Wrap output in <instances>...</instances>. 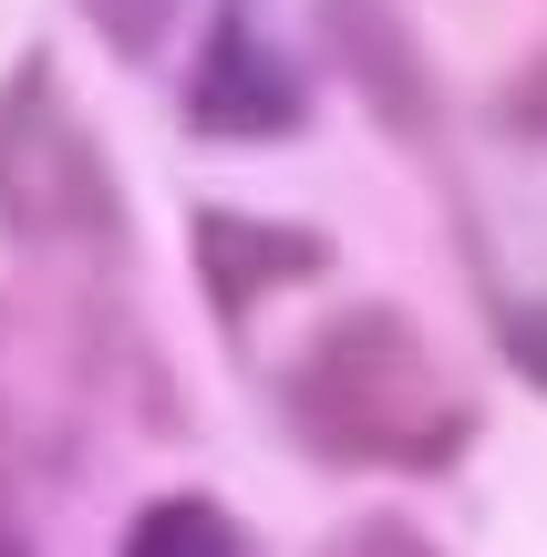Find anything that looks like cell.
Instances as JSON below:
<instances>
[{
	"label": "cell",
	"instance_id": "6da1fadb",
	"mask_svg": "<svg viewBox=\"0 0 547 557\" xmlns=\"http://www.w3.org/2000/svg\"><path fill=\"white\" fill-rule=\"evenodd\" d=\"M289 413H300V434L321 444V455H341V465H455L465 434H475L455 372L424 351V331H413L403 310H383V299L341 310L300 351Z\"/></svg>",
	"mask_w": 547,
	"mask_h": 557
},
{
	"label": "cell",
	"instance_id": "7a4b0ae2",
	"mask_svg": "<svg viewBox=\"0 0 547 557\" xmlns=\"http://www.w3.org/2000/svg\"><path fill=\"white\" fill-rule=\"evenodd\" d=\"M0 218H11L21 238H52V227L103 238V227H114L103 156H94V135L52 103V83H41V73H21L11 103H0Z\"/></svg>",
	"mask_w": 547,
	"mask_h": 557
},
{
	"label": "cell",
	"instance_id": "3957f363",
	"mask_svg": "<svg viewBox=\"0 0 547 557\" xmlns=\"http://www.w3.org/2000/svg\"><path fill=\"white\" fill-rule=\"evenodd\" d=\"M300 114H310V94H300V73L259 41V21L217 11L207 62H197V83H186V124L217 135V145H259V135H289Z\"/></svg>",
	"mask_w": 547,
	"mask_h": 557
},
{
	"label": "cell",
	"instance_id": "277c9868",
	"mask_svg": "<svg viewBox=\"0 0 547 557\" xmlns=\"http://www.w3.org/2000/svg\"><path fill=\"white\" fill-rule=\"evenodd\" d=\"M321 41L341 52L351 94H362L393 135H434V73H424V41L403 32L393 0H321Z\"/></svg>",
	"mask_w": 547,
	"mask_h": 557
},
{
	"label": "cell",
	"instance_id": "5b68a950",
	"mask_svg": "<svg viewBox=\"0 0 547 557\" xmlns=\"http://www.w3.org/2000/svg\"><path fill=\"white\" fill-rule=\"evenodd\" d=\"M331 248L300 238V227H269V218H227V207H197V278L217 310H259V289L279 278H310Z\"/></svg>",
	"mask_w": 547,
	"mask_h": 557
},
{
	"label": "cell",
	"instance_id": "8992f818",
	"mask_svg": "<svg viewBox=\"0 0 547 557\" xmlns=\"http://www.w3.org/2000/svg\"><path fill=\"white\" fill-rule=\"evenodd\" d=\"M124 557H248V537L207 496H165V506H145L124 527Z\"/></svg>",
	"mask_w": 547,
	"mask_h": 557
},
{
	"label": "cell",
	"instance_id": "52a82bcc",
	"mask_svg": "<svg viewBox=\"0 0 547 557\" xmlns=\"http://www.w3.org/2000/svg\"><path fill=\"white\" fill-rule=\"evenodd\" d=\"M83 21H94L124 62H145V52L165 41V21H176V0H83Z\"/></svg>",
	"mask_w": 547,
	"mask_h": 557
},
{
	"label": "cell",
	"instance_id": "ba28073f",
	"mask_svg": "<svg viewBox=\"0 0 547 557\" xmlns=\"http://www.w3.org/2000/svg\"><path fill=\"white\" fill-rule=\"evenodd\" d=\"M496 341H507V361L547 393V299H517V310H496Z\"/></svg>",
	"mask_w": 547,
	"mask_h": 557
},
{
	"label": "cell",
	"instance_id": "9c48e42d",
	"mask_svg": "<svg viewBox=\"0 0 547 557\" xmlns=\"http://www.w3.org/2000/svg\"><path fill=\"white\" fill-rule=\"evenodd\" d=\"M331 557H434V547L413 537L403 517H362V527H341V547H331Z\"/></svg>",
	"mask_w": 547,
	"mask_h": 557
},
{
	"label": "cell",
	"instance_id": "30bf717a",
	"mask_svg": "<svg viewBox=\"0 0 547 557\" xmlns=\"http://www.w3.org/2000/svg\"><path fill=\"white\" fill-rule=\"evenodd\" d=\"M0 557H11V537H0Z\"/></svg>",
	"mask_w": 547,
	"mask_h": 557
}]
</instances>
